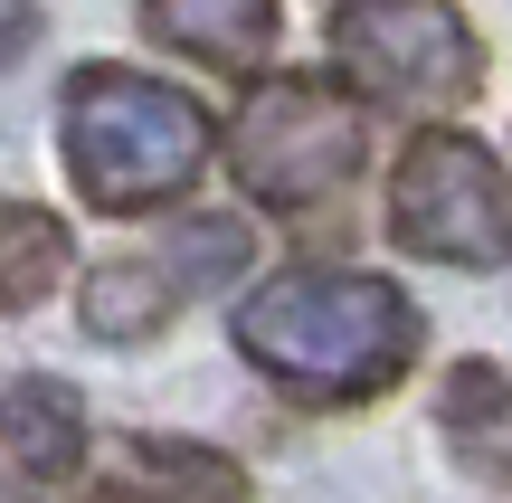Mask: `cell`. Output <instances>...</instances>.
Listing matches in <instances>:
<instances>
[{"label":"cell","instance_id":"13","mask_svg":"<svg viewBox=\"0 0 512 503\" xmlns=\"http://www.w3.org/2000/svg\"><path fill=\"white\" fill-rule=\"evenodd\" d=\"M38 29H48V10H38V0H0V76L38 48Z\"/></svg>","mask_w":512,"mask_h":503},{"label":"cell","instance_id":"1","mask_svg":"<svg viewBox=\"0 0 512 503\" xmlns=\"http://www.w3.org/2000/svg\"><path fill=\"white\" fill-rule=\"evenodd\" d=\"M418 342H427L418 304L389 276H361V266H285L238 304V352L275 390L323 399V409L399 390Z\"/></svg>","mask_w":512,"mask_h":503},{"label":"cell","instance_id":"7","mask_svg":"<svg viewBox=\"0 0 512 503\" xmlns=\"http://www.w3.org/2000/svg\"><path fill=\"white\" fill-rule=\"evenodd\" d=\"M105 503H247V466L200 437H124L105 466Z\"/></svg>","mask_w":512,"mask_h":503},{"label":"cell","instance_id":"12","mask_svg":"<svg viewBox=\"0 0 512 503\" xmlns=\"http://www.w3.org/2000/svg\"><path fill=\"white\" fill-rule=\"evenodd\" d=\"M162 266H171L181 295H190V285H219V276H238V266H247V228L219 219V209H209V219H181L162 238Z\"/></svg>","mask_w":512,"mask_h":503},{"label":"cell","instance_id":"8","mask_svg":"<svg viewBox=\"0 0 512 503\" xmlns=\"http://www.w3.org/2000/svg\"><path fill=\"white\" fill-rule=\"evenodd\" d=\"M143 29L219 76H256L285 38V10L275 0H143Z\"/></svg>","mask_w":512,"mask_h":503},{"label":"cell","instance_id":"10","mask_svg":"<svg viewBox=\"0 0 512 503\" xmlns=\"http://www.w3.org/2000/svg\"><path fill=\"white\" fill-rule=\"evenodd\" d=\"M181 314V285H171V266L162 257H105V266H86V285H76V323H86L95 342H152L162 323Z\"/></svg>","mask_w":512,"mask_h":503},{"label":"cell","instance_id":"9","mask_svg":"<svg viewBox=\"0 0 512 503\" xmlns=\"http://www.w3.org/2000/svg\"><path fill=\"white\" fill-rule=\"evenodd\" d=\"M437 418H446V447H456L465 475L512 485V371H494V361H456L446 390H437Z\"/></svg>","mask_w":512,"mask_h":503},{"label":"cell","instance_id":"2","mask_svg":"<svg viewBox=\"0 0 512 503\" xmlns=\"http://www.w3.org/2000/svg\"><path fill=\"white\" fill-rule=\"evenodd\" d=\"M209 133L200 95L171 86V76L114 67V57H86L57 95V162H67V190L105 219H143V209H171L200 190Z\"/></svg>","mask_w":512,"mask_h":503},{"label":"cell","instance_id":"6","mask_svg":"<svg viewBox=\"0 0 512 503\" xmlns=\"http://www.w3.org/2000/svg\"><path fill=\"white\" fill-rule=\"evenodd\" d=\"M76 466H86V399L48 371L10 380L0 390V475L29 494H57L76 485Z\"/></svg>","mask_w":512,"mask_h":503},{"label":"cell","instance_id":"11","mask_svg":"<svg viewBox=\"0 0 512 503\" xmlns=\"http://www.w3.org/2000/svg\"><path fill=\"white\" fill-rule=\"evenodd\" d=\"M67 219L38 200H0V314H29L57 276H67Z\"/></svg>","mask_w":512,"mask_h":503},{"label":"cell","instance_id":"3","mask_svg":"<svg viewBox=\"0 0 512 503\" xmlns=\"http://www.w3.org/2000/svg\"><path fill=\"white\" fill-rule=\"evenodd\" d=\"M370 124L323 76H256L247 105L228 114V171L256 209H323L361 181Z\"/></svg>","mask_w":512,"mask_h":503},{"label":"cell","instance_id":"5","mask_svg":"<svg viewBox=\"0 0 512 503\" xmlns=\"http://www.w3.org/2000/svg\"><path fill=\"white\" fill-rule=\"evenodd\" d=\"M332 57L370 105L399 114H456L484 86V48L456 19V0H342Z\"/></svg>","mask_w":512,"mask_h":503},{"label":"cell","instance_id":"4","mask_svg":"<svg viewBox=\"0 0 512 503\" xmlns=\"http://www.w3.org/2000/svg\"><path fill=\"white\" fill-rule=\"evenodd\" d=\"M389 238L427 266H512V181L456 124H427L389 171Z\"/></svg>","mask_w":512,"mask_h":503}]
</instances>
